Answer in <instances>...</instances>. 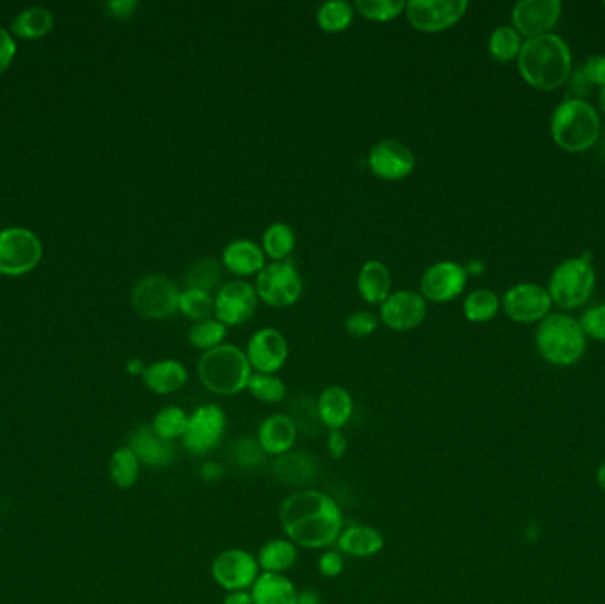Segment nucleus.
I'll return each mask as SVG.
<instances>
[{
    "instance_id": "59",
    "label": "nucleus",
    "mask_w": 605,
    "mask_h": 604,
    "mask_svg": "<svg viewBox=\"0 0 605 604\" xmlns=\"http://www.w3.org/2000/svg\"><path fill=\"white\" fill-rule=\"evenodd\" d=\"M604 8H605V2H604Z\"/></svg>"
},
{
    "instance_id": "21",
    "label": "nucleus",
    "mask_w": 605,
    "mask_h": 604,
    "mask_svg": "<svg viewBox=\"0 0 605 604\" xmlns=\"http://www.w3.org/2000/svg\"><path fill=\"white\" fill-rule=\"evenodd\" d=\"M386 546V537L376 527L363 523H345L342 534L338 537L337 548L344 557L372 558L379 555Z\"/></svg>"
},
{
    "instance_id": "36",
    "label": "nucleus",
    "mask_w": 605,
    "mask_h": 604,
    "mask_svg": "<svg viewBox=\"0 0 605 604\" xmlns=\"http://www.w3.org/2000/svg\"><path fill=\"white\" fill-rule=\"evenodd\" d=\"M354 8L349 2L337 0V2H326L317 11V24L322 31L337 34L349 29L353 24Z\"/></svg>"
},
{
    "instance_id": "30",
    "label": "nucleus",
    "mask_w": 605,
    "mask_h": 604,
    "mask_svg": "<svg viewBox=\"0 0 605 604\" xmlns=\"http://www.w3.org/2000/svg\"><path fill=\"white\" fill-rule=\"evenodd\" d=\"M140 461L135 456V452L126 445L114 450V454L110 457V465H108V473H110V481L114 482L115 488L131 489L137 486L140 479Z\"/></svg>"
},
{
    "instance_id": "7",
    "label": "nucleus",
    "mask_w": 605,
    "mask_h": 604,
    "mask_svg": "<svg viewBox=\"0 0 605 604\" xmlns=\"http://www.w3.org/2000/svg\"><path fill=\"white\" fill-rule=\"evenodd\" d=\"M227 415L218 404H202L190 413L183 447L188 454L204 457L213 454L225 438Z\"/></svg>"
},
{
    "instance_id": "38",
    "label": "nucleus",
    "mask_w": 605,
    "mask_h": 604,
    "mask_svg": "<svg viewBox=\"0 0 605 604\" xmlns=\"http://www.w3.org/2000/svg\"><path fill=\"white\" fill-rule=\"evenodd\" d=\"M521 34L510 25H499L489 38V52L499 62L514 61L521 54Z\"/></svg>"
},
{
    "instance_id": "52",
    "label": "nucleus",
    "mask_w": 605,
    "mask_h": 604,
    "mask_svg": "<svg viewBox=\"0 0 605 604\" xmlns=\"http://www.w3.org/2000/svg\"><path fill=\"white\" fill-rule=\"evenodd\" d=\"M137 6L135 0H119V2H108L107 4L108 11L117 18H130L135 13Z\"/></svg>"
},
{
    "instance_id": "22",
    "label": "nucleus",
    "mask_w": 605,
    "mask_h": 604,
    "mask_svg": "<svg viewBox=\"0 0 605 604\" xmlns=\"http://www.w3.org/2000/svg\"><path fill=\"white\" fill-rule=\"evenodd\" d=\"M298 436V427L291 417L287 413H275L262 420L255 438L268 456L278 457L294 450Z\"/></svg>"
},
{
    "instance_id": "35",
    "label": "nucleus",
    "mask_w": 605,
    "mask_h": 604,
    "mask_svg": "<svg viewBox=\"0 0 605 604\" xmlns=\"http://www.w3.org/2000/svg\"><path fill=\"white\" fill-rule=\"evenodd\" d=\"M246 390L250 392L253 399L266 404L282 403L287 397V385L276 374L253 372Z\"/></svg>"
},
{
    "instance_id": "55",
    "label": "nucleus",
    "mask_w": 605,
    "mask_h": 604,
    "mask_svg": "<svg viewBox=\"0 0 605 604\" xmlns=\"http://www.w3.org/2000/svg\"><path fill=\"white\" fill-rule=\"evenodd\" d=\"M147 365L142 364V360L138 358H131L126 364V371L130 372L131 376H142L146 371Z\"/></svg>"
},
{
    "instance_id": "37",
    "label": "nucleus",
    "mask_w": 605,
    "mask_h": 604,
    "mask_svg": "<svg viewBox=\"0 0 605 604\" xmlns=\"http://www.w3.org/2000/svg\"><path fill=\"white\" fill-rule=\"evenodd\" d=\"M498 310L499 298L491 289H476L464 302V316L471 323H487L496 318Z\"/></svg>"
},
{
    "instance_id": "8",
    "label": "nucleus",
    "mask_w": 605,
    "mask_h": 604,
    "mask_svg": "<svg viewBox=\"0 0 605 604\" xmlns=\"http://www.w3.org/2000/svg\"><path fill=\"white\" fill-rule=\"evenodd\" d=\"M43 257L38 236L23 227L0 231V273L6 277H22L31 273Z\"/></svg>"
},
{
    "instance_id": "46",
    "label": "nucleus",
    "mask_w": 605,
    "mask_h": 604,
    "mask_svg": "<svg viewBox=\"0 0 605 604\" xmlns=\"http://www.w3.org/2000/svg\"><path fill=\"white\" fill-rule=\"evenodd\" d=\"M317 567L324 578H338L340 574L344 573L345 557L337 548L324 550L317 560Z\"/></svg>"
},
{
    "instance_id": "3",
    "label": "nucleus",
    "mask_w": 605,
    "mask_h": 604,
    "mask_svg": "<svg viewBox=\"0 0 605 604\" xmlns=\"http://www.w3.org/2000/svg\"><path fill=\"white\" fill-rule=\"evenodd\" d=\"M197 374L204 388L216 395H238L245 392L253 369L246 353L238 346L222 344L200 357Z\"/></svg>"
},
{
    "instance_id": "4",
    "label": "nucleus",
    "mask_w": 605,
    "mask_h": 604,
    "mask_svg": "<svg viewBox=\"0 0 605 604\" xmlns=\"http://www.w3.org/2000/svg\"><path fill=\"white\" fill-rule=\"evenodd\" d=\"M554 142L568 153L593 148L600 137V117L586 100H568L558 105L551 119Z\"/></svg>"
},
{
    "instance_id": "44",
    "label": "nucleus",
    "mask_w": 605,
    "mask_h": 604,
    "mask_svg": "<svg viewBox=\"0 0 605 604\" xmlns=\"http://www.w3.org/2000/svg\"><path fill=\"white\" fill-rule=\"evenodd\" d=\"M376 316L372 312L367 310H360V312H354L349 318L345 319V332L349 333L354 339H365L368 335L377 330Z\"/></svg>"
},
{
    "instance_id": "56",
    "label": "nucleus",
    "mask_w": 605,
    "mask_h": 604,
    "mask_svg": "<svg viewBox=\"0 0 605 604\" xmlns=\"http://www.w3.org/2000/svg\"><path fill=\"white\" fill-rule=\"evenodd\" d=\"M464 268H466L468 275H482L483 270H485V264L482 261H469Z\"/></svg>"
},
{
    "instance_id": "40",
    "label": "nucleus",
    "mask_w": 605,
    "mask_h": 604,
    "mask_svg": "<svg viewBox=\"0 0 605 604\" xmlns=\"http://www.w3.org/2000/svg\"><path fill=\"white\" fill-rule=\"evenodd\" d=\"M179 310L183 316L193 319L195 323L209 319L215 314V298L199 289H184L179 296Z\"/></svg>"
},
{
    "instance_id": "26",
    "label": "nucleus",
    "mask_w": 605,
    "mask_h": 604,
    "mask_svg": "<svg viewBox=\"0 0 605 604\" xmlns=\"http://www.w3.org/2000/svg\"><path fill=\"white\" fill-rule=\"evenodd\" d=\"M142 381L153 394L170 395L176 394L188 381V369L179 360H158L154 364L147 365L142 374Z\"/></svg>"
},
{
    "instance_id": "15",
    "label": "nucleus",
    "mask_w": 605,
    "mask_h": 604,
    "mask_svg": "<svg viewBox=\"0 0 605 604\" xmlns=\"http://www.w3.org/2000/svg\"><path fill=\"white\" fill-rule=\"evenodd\" d=\"M368 167L384 181L406 179L416 167V156L399 140H381L368 153Z\"/></svg>"
},
{
    "instance_id": "42",
    "label": "nucleus",
    "mask_w": 605,
    "mask_h": 604,
    "mask_svg": "<svg viewBox=\"0 0 605 604\" xmlns=\"http://www.w3.org/2000/svg\"><path fill=\"white\" fill-rule=\"evenodd\" d=\"M292 422L298 427L299 434L315 436L321 429V419L317 413V403L310 401L308 397H299L291 406V413H287Z\"/></svg>"
},
{
    "instance_id": "11",
    "label": "nucleus",
    "mask_w": 605,
    "mask_h": 604,
    "mask_svg": "<svg viewBox=\"0 0 605 604\" xmlns=\"http://www.w3.org/2000/svg\"><path fill=\"white\" fill-rule=\"evenodd\" d=\"M259 574L261 567L257 557L243 548L220 551L211 564V578L225 592L252 589Z\"/></svg>"
},
{
    "instance_id": "6",
    "label": "nucleus",
    "mask_w": 605,
    "mask_h": 604,
    "mask_svg": "<svg viewBox=\"0 0 605 604\" xmlns=\"http://www.w3.org/2000/svg\"><path fill=\"white\" fill-rule=\"evenodd\" d=\"M595 270L590 254L567 259L552 272L549 295L563 309H575L588 302L595 291Z\"/></svg>"
},
{
    "instance_id": "43",
    "label": "nucleus",
    "mask_w": 605,
    "mask_h": 604,
    "mask_svg": "<svg viewBox=\"0 0 605 604\" xmlns=\"http://www.w3.org/2000/svg\"><path fill=\"white\" fill-rule=\"evenodd\" d=\"M230 456H232L234 465L239 466L241 470H255L264 465L268 459V454L262 450L257 438H241L234 443Z\"/></svg>"
},
{
    "instance_id": "24",
    "label": "nucleus",
    "mask_w": 605,
    "mask_h": 604,
    "mask_svg": "<svg viewBox=\"0 0 605 604\" xmlns=\"http://www.w3.org/2000/svg\"><path fill=\"white\" fill-rule=\"evenodd\" d=\"M315 403H317V413H319L322 427H326L328 431L344 429L353 417V395L347 388L340 387V385L324 388Z\"/></svg>"
},
{
    "instance_id": "1",
    "label": "nucleus",
    "mask_w": 605,
    "mask_h": 604,
    "mask_svg": "<svg viewBox=\"0 0 605 604\" xmlns=\"http://www.w3.org/2000/svg\"><path fill=\"white\" fill-rule=\"evenodd\" d=\"M280 525L285 537L298 548L330 550L344 530V511L324 491L296 489L280 505Z\"/></svg>"
},
{
    "instance_id": "47",
    "label": "nucleus",
    "mask_w": 605,
    "mask_h": 604,
    "mask_svg": "<svg viewBox=\"0 0 605 604\" xmlns=\"http://www.w3.org/2000/svg\"><path fill=\"white\" fill-rule=\"evenodd\" d=\"M584 77L590 82L591 86H605V55H590L584 61L583 68Z\"/></svg>"
},
{
    "instance_id": "50",
    "label": "nucleus",
    "mask_w": 605,
    "mask_h": 604,
    "mask_svg": "<svg viewBox=\"0 0 605 604\" xmlns=\"http://www.w3.org/2000/svg\"><path fill=\"white\" fill-rule=\"evenodd\" d=\"M567 82L568 91L572 93V100H584V96L590 93L591 84L586 80L581 70L572 71V75H570Z\"/></svg>"
},
{
    "instance_id": "5",
    "label": "nucleus",
    "mask_w": 605,
    "mask_h": 604,
    "mask_svg": "<svg viewBox=\"0 0 605 604\" xmlns=\"http://www.w3.org/2000/svg\"><path fill=\"white\" fill-rule=\"evenodd\" d=\"M537 348L549 364L568 367L583 358L586 333L577 319L549 314L538 326Z\"/></svg>"
},
{
    "instance_id": "16",
    "label": "nucleus",
    "mask_w": 605,
    "mask_h": 604,
    "mask_svg": "<svg viewBox=\"0 0 605 604\" xmlns=\"http://www.w3.org/2000/svg\"><path fill=\"white\" fill-rule=\"evenodd\" d=\"M466 282H468V273L462 264L441 261L432 264L427 268V272L423 273L420 295L430 302H452L464 291Z\"/></svg>"
},
{
    "instance_id": "14",
    "label": "nucleus",
    "mask_w": 605,
    "mask_h": 604,
    "mask_svg": "<svg viewBox=\"0 0 605 604\" xmlns=\"http://www.w3.org/2000/svg\"><path fill=\"white\" fill-rule=\"evenodd\" d=\"M552 298L549 289L537 284H517L503 296L506 316L517 323H535L549 316Z\"/></svg>"
},
{
    "instance_id": "48",
    "label": "nucleus",
    "mask_w": 605,
    "mask_h": 604,
    "mask_svg": "<svg viewBox=\"0 0 605 604\" xmlns=\"http://www.w3.org/2000/svg\"><path fill=\"white\" fill-rule=\"evenodd\" d=\"M16 55V41L11 32L0 27V75L8 71Z\"/></svg>"
},
{
    "instance_id": "31",
    "label": "nucleus",
    "mask_w": 605,
    "mask_h": 604,
    "mask_svg": "<svg viewBox=\"0 0 605 604\" xmlns=\"http://www.w3.org/2000/svg\"><path fill=\"white\" fill-rule=\"evenodd\" d=\"M54 27V15L46 8L23 9L18 13L11 31L15 36L22 39H39L46 36Z\"/></svg>"
},
{
    "instance_id": "28",
    "label": "nucleus",
    "mask_w": 605,
    "mask_h": 604,
    "mask_svg": "<svg viewBox=\"0 0 605 604\" xmlns=\"http://www.w3.org/2000/svg\"><path fill=\"white\" fill-rule=\"evenodd\" d=\"M255 557L261 573L287 574L298 564L299 548L287 537H275L262 544Z\"/></svg>"
},
{
    "instance_id": "12",
    "label": "nucleus",
    "mask_w": 605,
    "mask_h": 604,
    "mask_svg": "<svg viewBox=\"0 0 605 604\" xmlns=\"http://www.w3.org/2000/svg\"><path fill=\"white\" fill-rule=\"evenodd\" d=\"M468 8L466 0H411L406 4L407 22L414 31L436 34L460 22Z\"/></svg>"
},
{
    "instance_id": "19",
    "label": "nucleus",
    "mask_w": 605,
    "mask_h": 604,
    "mask_svg": "<svg viewBox=\"0 0 605 604\" xmlns=\"http://www.w3.org/2000/svg\"><path fill=\"white\" fill-rule=\"evenodd\" d=\"M427 318V300L414 291H397L381 305L384 325L395 332H409Z\"/></svg>"
},
{
    "instance_id": "45",
    "label": "nucleus",
    "mask_w": 605,
    "mask_h": 604,
    "mask_svg": "<svg viewBox=\"0 0 605 604\" xmlns=\"http://www.w3.org/2000/svg\"><path fill=\"white\" fill-rule=\"evenodd\" d=\"M579 323L588 337H593L598 342H605V305H597L586 310Z\"/></svg>"
},
{
    "instance_id": "34",
    "label": "nucleus",
    "mask_w": 605,
    "mask_h": 604,
    "mask_svg": "<svg viewBox=\"0 0 605 604\" xmlns=\"http://www.w3.org/2000/svg\"><path fill=\"white\" fill-rule=\"evenodd\" d=\"M188 419L190 415L183 408L167 406L154 415L151 427L163 440L176 443L177 440H183L184 433L188 429Z\"/></svg>"
},
{
    "instance_id": "32",
    "label": "nucleus",
    "mask_w": 605,
    "mask_h": 604,
    "mask_svg": "<svg viewBox=\"0 0 605 604\" xmlns=\"http://www.w3.org/2000/svg\"><path fill=\"white\" fill-rule=\"evenodd\" d=\"M223 266L216 259H199L184 272L183 282L186 289H199L211 295V291L222 282Z\"/></svg>"
},
{
    "instance_id": "9",
    "label": "nucleus",
    "mask_w": 605,
    "mask_h": 604,
    "mask_svg": "<svg viewBox=\"0 0 605 604\" xmlns=\"http://www.w3.org/2000/svg\"><path fill=\"white\" fill-rule=\"evenodd\" d=\"M255 291L262 302L276 309H284L291 307L301 298L303 279L292 261H278L264 266V270L257 277Z\"/></svg>"
},
{
    "instance_id": "33",
    "label": "nucleus",
    "mask_w": 605,
    "mask_h": 604,
    "mask_svg": "<svg viewBox=\"0 0 605 604\" xmlns=\"http://www.w3.org/2000/svg\"><path fill=\"white\" fill-rule=\"evenodd\" d=\"M296 248V234L291 225L276 222L269 225L262 236V250L266 256L278 261H287Z\"/></svg>"
},
{
    "instance_id": "18",
    "label": "nucleus",
    "mask_w": 605,
    "mask_h": 604,
    "mask_svg": "<svg viewBox=\"0 0 605 604\" xmlns=\"http://www.w3.org/2000/svg\"><path fill=\"white\" fill-rule=\"evenodd\" d=\"M561 9L560 0H521L512 11L514 29L528 39L549 34L560 20Z\"/></svg>"
},
{
    "instance_id": "13",
    "label": "nucleus",
    "mask_w": 605,
    "mask_h": 604,
    "mask_svg": "<svg viewBox=\"0 0 605 604\" xmlns=\"http://www.w3.org/2000/svg\"><path fill=\"white\" fill-rule=\"evenodd\" d=\"M259 296L255 287L243 280L223 284L215 298V316L225 326H241L255 314Z\"/></svg>"
},
{
    "instance_id": "39",
    "label": "nucleus",
    "mask_w": 605,
    "mask_h": 604,
    "mask_svg": "<svg viewBox=\"0 0 605 604\" xmlns=\"http://www.w3.org/2000/svg\"><path fill=\"white\" fill-rule=\"evenodd\" d=\"M225 337H227V326L220 323L218 319L199 321L188 332V341L193 348L200 349L204 353L222 346Z\"/></svg>"
},
{
    "instance_id": "49",
    "label": "nucleus",
    "mask_w": 605,
    "mask_h": 604,
    "mask_svg": "<svg viewBox=\"0 0 605 604\" xmlns=\"http://www.w3.org/2000/svg\"><path fill=\"white\" fill-rule=\"evenodd\" d=\"M349 449V440L345 436L344 429H338V431H328L326 436V450L333 459H342L347 454Z\"/></svg>"
},
{
    "instance_id": "29",
    "label": "nucleus",
    "mask_w": 605,
    "mask_h": 604,
    "mask_svg": "<svg viewBox=\"0 0 605 604\" xmlns=\"http://www.w3.org/2000/svg\"><path fill=\"white\" fill-rule=\"evenodd\" d=\"M358 291L370 305H383L391 295V275L386 264L368 261L363 264L358 277Z\"/></svg>"
},
{
    "instance_id": "57",
    "label": "nucleus",
    "mask_w": 605,
    "mask_h": 604,
    "mask_svg": "<svg viewBox=\"0 0 605 604\" xmlns=\"http://www.w3.org/2000/svg\"><path fill=\"white\" fill-rule=\"evenodd\" d=\"M597 481L598 486L605 491V461L600 465V468H598Z\"/></svg>"
},
{
    "instance_id": "27",
    "label": "nucleus",
    "mask_w": 605,
    "mask_h": 604,
    "mask_svg": "<svg viewBox=\"0 0 605 604\" xmlns=\"http://www.w3.org/2000/svg\"><path fill=\"white\" fill-rule=\"evenodd\" d=\"M250 592L253 604H296L299 590L287 574L261 573Z\"/></svg>"
},
{
    "instance_id": "2",
    "label": "nucleus",
    "mask_w": 605,
    "mask_h": 604,
    "mask_svg": "<svg viewBox=\"0 0 605 604\" xmlns=\"http://www.w3.org/2000/svg\"><path fill=\"white\" fill-rule=\"evenodd\" d=\"M517 64L529 86L552 91L567 84L572 75V52L565 39L549 32L524 41Z\"/></svg>"
},
{
    "instance_id": "41",
    "label": "nucleus",
    "mask_w": 605,
    "mask_h": 604,
    "mask_svg": "<svg viewBox=\"0 0 605 604\" xmlns=\"http://www.w3.org/2000/svg\"><path fill=\"white\" fill-rule=\"evenodd\" d=\"M354 8L358 9L363 18H367L370 22H391L395 18L402 15V11H406V2L402 0H358L354 4Z\"/></svg>"
},
{
    "instance_id": "25",
    "label": "nucleus",
    "mask_w": 605,
    "mask_h": 604,
    "mask_svg": "<svg viewBox=\"0 0 605 604\" xmlns=\"http://www.w3.org/2000/svg\"><path fill=\"white\" fill-rule=\"evenodd\" d=\"M264 250L255 241L236 240L230 241L223 248L222 266L239 277H248L264 270Z\"/></svg>"
},
{
    "instance_id": "51",
    "label": "nucleus",
    "mask_w": 605,
    "mask_h": 604,
    "mask_svg": "<svg viewBox=\"0 0 605 604\" xmlns=\"http://www.w3.org/2000/svg\"><path fill=\"white\" fill-rule=\"evenodd\" d=\"M225 473H227L225 466L218 461H204L199 468L200 479L204 482L222 481Z\"/></svg>"
},
{
    "instance_id": "54",
    "label": "nucleus",
    "mask_w": 605,
    "mask_h": 604,
    "mask_svg": "<svg viewBox=\"0 0 605 604\" xmlns=\"http://www.w3.org/2000/svg\"><path fill=\"white\" fill-rule=\"evenodd\" d=\"M296 604H322V599L315 590L303 589L298 592Z\"/></svg>"
},
{
    "instance_id": "20",
    "label": "nucleus",
    "mask_w": 605,
    "mask_h": 604,
    "mask_svg": "<svg viewBox=\"0 0 605 604\" xmlns=\"http://www.w3.org/2000/svg\"><path fill=\"white\" fill-rule=\"evenodd\" d=\"M128 447L135 452L140 465L158 468V470L174 465L177 457L176 443L160 438L154 433L151 424L137 427L131 433Z\"/></svg>"
},
{
    "instance_id": "17",
    "label": "nucleus",
    "mask_w": 605,
    "mask_h": 604,
    "mask_svg": "<svg viewBox=\"0 0 605 604\" xmlns=\"http://www.w3.org/2000/svg\"><path fill=\"white\" fill-rule=\"evenodd\" d=\"M246 358L253 371L276 374L289 360V342L275 328H262L248 342Z\"/></svg>"
},
{
    "instance_id": "10",
    "label": "nucleus",
    "mask_w": 605,
    "mask_h": 604,
    "mask_svg": "<svg viewBox=\"0 0 605 604\" xmlns=\"http://www.w3.org/2000/svg\"><path fill=\"white\" fill-rule=\"evenodd\" d=\"M179 296V287L169 277L149 275L133 289L131 305L142 318L165 319L179 310Z\"/></svg>"
},
{
    "instance_id": "58",
    "label": "nucleus",
    "mask_w": 605,
    "mask_h": 604,
    "mask_svg": "<svg viewBox=\"0 0 605 604\" xmlns=\"http://www.w3.org/2000/svg\"><path fill=\"white\" fill-rule=\"evenodd\" d=\"M598 100H600V107L605 112V86L600 87V94H598Z\"/></svg>"
},
{
    "instance_id": "23",
    "label": "nucleus",
    "mask_w": 605,
    "mask_h": 604,
    "mask_svg": "<svg viewBox=\"0 0 605 604\" xmlns=\"http://www.w3.org/2000/svg\"><path fill=\"white\" fill-rule=\"evenodd\" d=\"M271 470L276 481L296 491V489H307L308 484H312L317 479L319 465L317 459L307 452L291 450L284 456L275 457Z\"/></svg>"
},
{
    "instance_id": "53",
    "label": "nucleus",
    "mask_w": 605,
    "mask_h": 604,
    "mask_svg": "<svg viewBox=\"0 0 605 604\" xmlns=\"http://www.w3.org/2000/svg\"><path fill=\"white\" fill-rule=\"evenodd\" d=\"M223 604H253L252 592L250 590H238V592H227Z\"/></svg>"
}]
</instances>
